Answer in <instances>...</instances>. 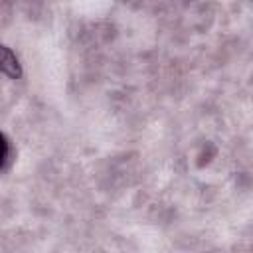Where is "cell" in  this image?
<instances>
[{"label": "cell", "instance_id": "cell-1", "mask_svg": "<svg viewBox=\"0 0 253 253\" xmlns=\"http://www.w3.org/2000/svg\"><path fill=\"white\" fill-rule=\"evenodd\" d=\"M6 156H8V142H6L4 134H0V166L4 164Z\"/></svg>", "mask_w": 253, "mask_h": 253}]
</instances>
